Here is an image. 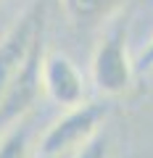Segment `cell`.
Here are the masks:
<instances>
[{
    "mask_svg": "<svg viewBox=\"0 0 153 158\" xmlns=\"http://www.w3.org/2000/svg\"><path fill=\"white\" fill-rule=\"evenodd\" d=\"M45 6L37 0L0 37V98L6 95L11 82L19 77L29 56L40 45H45Z\"/></svg>",
    "mask_w": 153,
    "mask_h": 158,
    "instance_id": "6da1fadb",
    "label": "cell"
},
{
    "mask_svg": "<svg viewBox=\"0 0 153 158\" xmlns=\"http://www.w3.org/2000/svg\"><path fill=\"white\" fill-rule=\"evenodd\" d=\"M90 77L100 95L116 98L124 95L135 77V63L127 53V24H116L98 42L90 61Z\"/></svg>",
    "mask_w": 153,
    "mask_h": 158,
    "instance_id": "7a4b0ae2",
    "label": "cell"
},
{
    "mask_svg": "<svg viewBox=\"0 0 153 158\" xmlns=\"http://www.w3.org/2000/svg\"><path fill=\"white\" fill-rule=\"evenodd\" d=\"M108 116L106 103H85L66 108L58 121H53L40 137V156H61L74 153L82 142H87L95 132L103 129V121Z\"/></svg>",
    "mask_w": 153,
    "mask_h": 158,
    "instance_id": "3957f363",
    "label": "cell"
},
{
    "mask_svg": "<svg viewBox=\"0 0 153 158\" xmlns=\"http://www.w3.org/2000/svg\"><path fill=\"white\" fill-rule=\"evenodd\" d=\"M42 92L56 106L71 108L85 100V77L63 53H45L42 58Z\"/></svg>",
    "mask_w": 153,
    "mask_h": 158,
    "instance_id": "277c9868",
    "label": "cell"
},
{
    "mask_svg": "<svg viewBox=\"0 0 153 158\" xmlns=\"http://www.w3.org/2000/svg\"><path fill=\"white\" fill-rule=\"evenodd\" d=\"M61 11L74 27H92L113 19L127 0H58Z\"/></svg>",
    "mask_w": 153,
    "mask_h": 158,
    "instance_id": "5b68a950",
    "label": "cell"
},
{
    "mask_svg": "<svg viewBox=\"0 0 153 158\" xmlns=\"http://www.w3.org/2000/svg\"><path fill=\"white\" fill-rule=\"evenodd\" d=\"M32 129L24 121V116L19 121H13L11 129L0 137V158H32Z\"/></svg>",
    "mask_w": 153,
    "mask_h": 158,
    "instance_id": "8992f818",
    "label": "cell"
},
{
    "mask_svg": "<svg viewBox=\"0 0 153 158\" xmlns=\"http://www.w3.org/2000/svg\"><path fill=\"white\" fill-rule=\"evenodd\" d=\"M71 158H111V140L106 132H95L87 142H82L77 150L71 153Z\"/></svg>",
    "mask_w": 153,
    "mask_h": 158,
    "instance_id": "52a82bcc",
    "label": "cell"
},
{
    "mask_svg": "<svg viewBox=\"0 0 153 158\" xmlns=\"http://www.w3.org/2000/svg\"><path fill=\"white\" fill-rule=\"evenodd\" d=\"M137 69H142V71H151V69H153V37L148 40L145 50H142L140 58H137Z\"/></svg>",
    "mask_w": 153,
    "mask_h": 158,
    "instance_id": "ba28073f",
    "label": "cell"
},
{
    "mask_svg": "<svg viewBox=\"0 0 153 158\" xmlns=\"http://www.w3.org/2000/svg\"><path fill=\"white\" fill-rule=\"evenodd\" d=\"M37 158H71V153H61V156H40L37 153Z\"/></svg>",
    "mask_w": 153,
    "mask_h": 158,
    "instance_id": "9c48e42d",
    "label": "cell"
}]
</instances>
